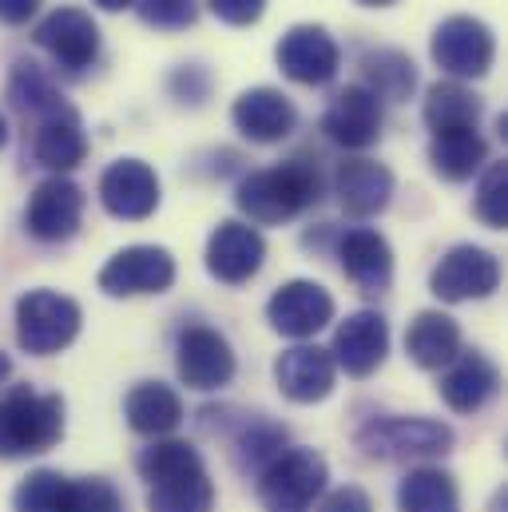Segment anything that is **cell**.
<instances>
[{"label": "cell", "mask_w": 508, "mask_h": 512, "mask_svg": "<svg viewBox=\"0 0 508 512\" xmlns=\"http://www.w3.org/2000/svg\"><path fill=\"white\" fill-rule=\"evenodd\" d=\"M64 437V401L60 393H36L12 385L0 397V457H36Z\"/></svg>", "instance_id": "3957f363"}, {"label": "cell", "mask_w": 508, "mask_h": 512, "mask_svg": "<svg viewBox=\"0 0 508 512\" xmlns=\"http://www.w3.org/2000/svg\"><path fill=\"white\" fill-rule=\"evenodd\" d=\"M96 8H104V12H124V8H131L135 0H92Z\"/></svg>", "instance_id": "ab89813d"}, {"label": "cell", "mask_w": 508, "mask_h": 512, "mask_svg": "<svg viewBox=\"0 0 508 512\" xmlns=\"http://www.w3.org/2000/svg\"><path fill=\"white\" fill-rule=\"evenodd\" d=\"M80 322V306L60 290H28L16 302V342L36 358L68 350L80 334Z\"/></svg>", "instance_id": "8992f818"}, {"label": "cell", "mask_w": 508, "mask_h": 512, "mask_svg": "<svg viewBox=\"0 0 508 512\" xmlns=\"http://www.w3.org/2000/svg\"><path fill=\"white\" fill-rule=\"evenodd\" d=\"M358 4H366V8H385V4H393V0H358Z\"/></svg>", "instance_id": "60d3db41"}, {"label": "cell", "mask_w": 508, "mask_h": 512, "mask_svg": "<svg viewBox=\"0 0 508 512\" xmlns=\"http://www.w3.org/2000/svg\"><path fill=\"white\" fill-rule=\"evenodd\" d=\"M235 128L243 131L251 143H282L290 131L298 128L294 104L278 88H251L235 100L231 108Z\"/></svg>", "instance_id": "603a6c76"}, {"label": "cell", "mask_w": 508, "mask_h": 512, "mask_svg": "<svg viewBox=\"0 0 508 512\" xmlns=\"http://www.w3.org/2000/svg\"><path fill=\"white\" fill-rule=\"evenodd\" d=\"M318 191H322L318 171L306 159H290L266 171H251L239 183L235 203L254 227H278L302 215L310 203H318Z\"/></svg>", "instance_id": "7a4b0ae2"}, {"label": "cell", "mask_w": 508, "mask_h": 512, "mask_svg": "<svg viewBox=\"0 0 508 512\" xmlns=\"http://www.w3.org/2000/svg\"><path fill=\"white\" fill-rule=\"evenodd\" d=\"M135 469L147 481V512H215V485L195 445L151 441Z\"/></svg>", "instance_id": "6da1fadb"}, {"label": "cell", "mask_w": 508, "mask_h": 512, "mask_svg": "<svg viewBox=\"0 0 508 512\" xmlns=\"http://www.w3.org/2000/svg\"><path fill=\"white\" fill-rule=\"evenodd\" d=\"M338 258H342L346 278L358 286V294L378 298V294L389 290V282H393V251H389L381 231H374V227L346 231L342 243H338Z\"/></svg>", "instance_id": "44dd1931"}, {"label": "cell", "mask_w": 508, "mask_h": 512, "mask_svg": "<svg viewBox=\"0 0 508 512\" xmlns=\"http://www.w3.org/2000/svg\"><path fill=\"white\" fill-rule=\"evenodd\" d=\"M100 203L112 219L143 223L159 207V175L143 159H116L100 175Z\"/></svg>", "instance_id": "9a60e30c"}, {"label": "cell", "mask_w": 508, "mask_h": 512, "mask_svg": "<svg viewBox=\"0 0 508 512\" xmlns=\"http://www.w3.org/2000/svg\"><path fill=\"white\" fill-rule=\"evenodd\" d=\"M8 104H12L20 116H32L36 124L68 108L64 96L56 92V84H52V80L44 76V68L32 64V60H16V64H12V76H8Z\"/></svg>", "instance_id": "f546056e"}, {"label": "cell", "mask_w": 508, "mask_h": 512, "mask_svg": "<svg viewBox=\"0 0 508 512\" xmlns=\"http://www.w3.org/2000/svg\"><path fill=\"white\" fill-rule=\"evenodd\" d=\"M497 389H501L497 366H493L485 354H477V350H461V354L445 366V374H441V382H437L441 401H445L453 413H477V409H485V405L497 397Z\"/></svg>", "instance_id": "7402d4cb"}, {"label": "cell", "mask_w": 508, "mask_h": 512, "mask_svg": "<svg viewBox=\"0 0 508 512\" xmlns=\"http://www.w3.org/2000/svg\"><path fill=\"white\" fill-rule=\"evenodd\" d=\"M489 163V143L477 131H445L429 143V167L445 183H465Z\"/></svg>", "instance_id": "f1b7e54d"}, {"label": "cell", "mask_w": 508, "mask_h": 512, "mask_svg": "<svg viewBox=\"0 0 508 512\" xmlns=\"http://www.w3.org/2000/svg\"><path fill=\"white\" fill-rule=\"evenodd\" d=\"M433 60L441 72H449L453 80H477L493 68L497 60V40L493 28L477 16H449L437 24L433 44H429Z\"/></svg>", "instance_id": "52a82bcc"}, {"label": "cell", "mask_w": 508, "mask_h": 512, "mask_svg": "<svg viewBox=\"0 0 508 512\" xmlns=\"http://www.w3.org/2000/svg\"><path fill=\"white\" fill-rule=\"evenodd\" d=\"M362 76H366V92H374L381 100H389V104H401V100H409L413 96V88H417V64L405 56V52H397V48H381V52H370L366 60H362Z\"/></svg>", "instance_id": "4dcf8cb0"}, {"label": "cell", "mask_w": 508, "mask_h": 512, "mask_svg": "<svg viewBox=\"0 0 508 512\" xmlns=\"http://www.w3.org/2000/svg\"><path fill=\"white\" fill-rule=\"evenodd\" d=\"M358 449L370 461H429L453 449V429L433 417H374L358 429Z\"/></svg>", "instance_id": "277c9868"}, {"label": "cell", "mask_w": 508, "mask_h": 512, "mask_svg": "<svg viewBox=\"0 0 508 512\" xmlns=\"http://www.w3.org/2000/svg\"><path fill=\"white\" fill-rule=\"evenodd\" d=\"M207 8H211L223 24L247 28V24H254V20L266 12V0H207Z\"/></svg>", "instance_id": "8d00e7d4"}, {"label": "cell", "mask_w": 508, "mask_h": 512, "mask_svg": "<svg viewBox=\"0 0 508 512\" xmlns=\"http://www.w3.org/2000/svg\"><path fill=\"white\" fill-rule=\"evenodd\" d=\"M4 139H8V124H4V116H0V147H4Z\"/></svg>", "instance_id": "b9f144b4"}, {"label": "cell", "mask_w": 508, "mask_h": 512, "mask_svg": "<svg viewBox=\"0 0 508 512\" xmlns=\"http://www.w3.org/2000/svg\"><path fill=\"white\" fill-rule=\"evenodd\" d=\"M266 318L282 338L306 342L318 330H326L334 322V298L326 286L310 282V278H294L286 286H278L266 302Z\"/></svg>", "instance_id": "9c48e42d"}, {"label": "cell", "mask_w": 508, "mask_h": 512, "mask_svg": "<svg viewBox=\"0 0 508 512\" xmlns=\"http://www.w3.org/2000/svg\"><path fill=\"white\" fill-rule=\"evenodd\" d=\"M274 60H278V68H282L286 80L306 84V88L330 84L338 76V68H342V52H338L334 36L326 28H318V24H294L278 40Z\"/></svg>", "instance_id": "ba28073f"}, {"label": "cell", "mask_w": 508, "mask_h": 512, "mask_svg": "<svg viewBox=\"0 0 508 512\" xmlns=\"http://www.w3.org/2000/svg\"><path fill=\"white\" fill-rule=\"evenodd\" d=\"M175 370L187 389H199V393H215L223 385H231L235 378V350L231 342L211 330V326H191L179 334V346H175Z\"/></svg>", "instance_id": "30bf717a"}, {"label": "cell", "mask_w": 508, "mask_h": 512, "mask_svg": "<svg viewBox=\"0 0 508 512\" xmlns=\"http://www.w3.org/2000/svg\"><path fill=\"white\" fill-rule=\"evenodd\" d=\"M501 286V262L485 247H453L429 274V290L441 302H473V298H489Z\"/></svg>", "instance_id": "8fae6325"}, {"label": "cell", "mask_w": 508, "mask_h": 512, "mask_svg": "<svg viewBox=\"0 0 508 512\" xmlns=\"http://www.w3.org/2000/svg\"><path fill=\"white\" fill-rule=\"evenodd\" d=\"M397 512H461L457 481L437 465H417L397 485Z\"/></svg>", "instance_id": "83f0119b"}, {"label": "cell", "mask_w": 508, "mask_h": 512, "mask_svg": "<svg viewBox=\"0 0 508 512\" xmlns=\"http://www.w3.org/2000/svg\"><path fill=\"white\" fill-rule=\"evenodd\" d=\"M330 469L314 449H286L258 473V501L266 512H310L326 493Z\"/></svg>", "instance_id": "5b68a950"}, {"label": "cell", "mask_w": 508, "mask_h": 512, "mask_svg": "<svg viewBox=\"0 0 508 512\" xmlns=\"http://www.w3.org/2000/svg\"><path fill=\"white\" fill-rule=\"evenodd\" d=\"M64 512H124V501L104 477H84V481H68Z\"/></svg>", "instance_id": "836d02e7"}, {"label": "cell", "mask_w": 508, "mask_h": 512, "mask_svg": "<svg viewBox=\"0 0 508 512\" xmlns=\"http://www.w3.org/2000/svg\"><path fill=\"white\" fill-rule=\"evenodd\" d=\"M334 195L350 219H374L393 199V171L366 155L342 159L334 175Z\"/></svg>", "instance_id": "ffe728a7"}, {"label": "cell", "mask_w": 508, "mask_h": 512, "mask_svg": "<svg viewBox=\"0 0 508 512\" xmlns=\"http://www.w3.org/2000/svg\"><path fill=\"white\" fill-rule=\"evenodd\" d=\"M389 354V326L378 310H358L334 330V366L350 378H370Z\"/></svg>", "instance_id": "e0dca14e"}, {"label": "cell", "mask_w": 508, "mask_h": 512, "mask_svg": "<svg viewBox=\"0 0 508 512\" xmlns=\"http://www.w3.org/2000/svg\"><path fill=\"white\" fill-rule=\"evenodd\" d=\"M143 24L151 28H163V32H179V28H191L195 16H199V4L195 0H135Z\"/></svg>", "instance_id": "d590c367"}, {"label": "cell", "mask_w": 508, "mask_h": 512, "mask_svg": "<svg viewBox=\"0 0 508 512\" xmlns=\"http://www.w3.org/2000/svg\"><path fill=\"white\" fill-rule=\"evenodd\" d=\"M36 44L64 68V72H84L100 56V28L84 8H52L36 24Z\"/></svg>", "instance_id": "7c38bea8"}, {"label": "cell", "mask_w": 508, "mask_h": 512, "mask_svg": "<svg viewBox=\"0 0 508 512\" xmlns=\"http://www.w3.org/2000/svg\"><path fill=\"white\" fill-rule=\"evenodd\" d=\"M274 382L290 401L314 405V401H326L334 393L338 366H334L330 350H322V346H290L274 362Z\"/></svg>", "instance_id": "ac0fdd59"}, {"label": "cell", "mask_w": 508, "mask_h": 512, "mask_svg": "<svg viewBox=\"0 0 508 512\" xmlns=\"http://www.w3.org/2000/svg\"><path fill=\"white\" fill-rule=\"evenodd\" d=\"M127 425L143 437H167L183 421V401L171 385L163 382H139L124 401Z\"/></svg>", "instance_id": "484cf974"}, {"label": "cell", "mask_w": 508, "mask_h": 512, "mask_svg": "<svg viewBox=\"0 0 508 512\" xmlns=\"http://www.w3.org/2000/svg\"><path fill=\"white\" fill-rule=\"evenodd\" d=\"M64 497H68V477L56 469H36L28 473L16 493H12V509L16 512H64Z\"/></svg>", "instance_id": "1f68e13d"}, {"label": "cell", "mask_w": 508, "mask_h": 512, "mask_svg": "<svg viewBox=\"0 0 508 512\" xmlns=\"http://www.w3.org/2000/svg\"><path fill=\"white\" fill-rule=\"evenodd\" d=\"M262 262H266V243H262V235L254 231L251 223L227 219V223H219L211 231V239H207V270H211V278H219L227 286H243L262 270Z\"/></svg>", "instance_id": "2e32d148"}, {"label": "cell", "mask_w": 508, "mask_h": 512, "mask_svg": "<svg viewBox=\"0 0 508 512\" xmlns=\"http://www.w3.org/2000/svg\"><path fill=\"white\" fill-rule=\"evenodd\" d=\"M40 8V0H0V24H24L32 12Z\"/></svg>", "instance_id": "f35d334b"}, {"label": "cell", "mask_w": 508, "mask_h": 512, "mask_svg": "<svg viewBox=\"0 0 508 512\" xmlns=\"http://www.w3.org/2000/svg\"><path fill=\"white\" fill-rule=\"evenodd\" d=\"M322 131L346 147V151H366L374 147L381 135V104L374 92H366L362 84H350L346 92H338L322 116Z\"/></svg>", "instance_id": "d6986e66"}, {"label": "cell", "mask_w": 508, "mask_h": 512, "mask_svg": "<svg viewBox=\"0 0 508 512\" xmlns=\"http://www.w3.org/2000/svg\"><path fill=\"white\" fill-rule=\"evenodd\" d=\"M175 282V258L163 247H124L100 270V290L112 298L163 294Z\"/></svg>", "instance_id": "5bb4252c"}, {"label": "cell", "mask_w": 508, "mask_h": 512, "mask_svg": "<svg viewBox=\"0 0 508 512\" xmlns=\"http://www.w3.org/2000/svg\"><path fill=\"white\" fill-rule=\"evenodd\" d=\"M4 374H8V358L0 354V378H4Z\"/></svg>", "instance_id": "7bdbcfd3"}, {"label": "cell", "mask_w": 508, "mask_h": 512, "mask_svg": "<svg viewBox=\"0 0 508 512\" xmlns=\"http://www.w3.org/2000/svg\"><path fill=\"white\" fill-rule=\"evenodd\" d=\"M239 449H243V457L251 461L254 469L262 473L278 453H286V429H278L270 421H251L243 441H239Z\"/></svg>", "instance_id": "e575fe53"}, {"label": "cell", "mask_w": 508, "mask_h": 512, "mask_svg": "<svg viewBox=\"0 0 508 512\" xmlns=\"http://www.w3.org/2000/svg\"><path fill=\"white\" fill-rule=\"evenodd\" d=\"M88 155V135H84V124L76 116V108H64L48 120L36 124V135H32V159L56 175L80 167Z\"/></svg>", "instance_id": "cb8c5ba5"}, {"label": "cell", "mask_w": 508, "mask_h": 512, "mask_svg": "<svg viewBox=\"0 0 508 512\" xmlns=\"http://www.w3.org/2000/svg\"><path fill=\"white\" fill-rule=\"evenodd\" d=\"M405 354L421 370H445L461 354V326L441 310H421L405 330Z\"/></svg>", "instance_id": "d4e9b609"}, {"label": "cell", "mask_w": 508, "mask_h": 512, "mask_svg": "<svg viewBox=\"0 0 508 512\" xmlns=\"http://www.w3.org/2000/svg\"><path fill=\"white\" fill-rule=\"evenodd\" d=\"M84 223V191L64 179V175H52L44 179L32 199H28V211H24V227L32 239L40 243H68Z\"/></svg>", "instance_id": "4fadbf2b"}, {"label": "cell", "mask_w": 508, "mask_h": 512, "mask_svg": "<svg viewBox=\"0 0 508 512\" xmlns=\"http://www.w3.org/2000/svg\"><path fill=\"white\" fill-rule=\"evenodd\" d=\"M473 211L485 227L493 231H505L508 227V167L505 163H489L485 175H481V187H477V199H473Z\"/></svg>", "instance_id": "d6a6232c"}, {"label": "cell", "mask_w": 508, "mask_h": 512, "mask_svg": "<svg viewBox=\"0 0 508 512\" xmlns=\"http://www.w3.org/2000/svg\"><path fill=\"white\" fill-rule=\"evenodd\" d=\"M318 512H374V501L366 497V489H358V485H342V489H334V493L322 497Z\"/></svg>", "instance_id": "74e56055"}, {"label": "cell", "mask_w": 508, "mask_h": 512, "mask_svg": "<svg viewBox=\"0 0 508 512\" xmlns=\"http://www.w3.org/2000/svg\"><path fill=\"white\" fill-rule=\"evenodd\" d=\"M481 96H473L461 80H437L429 92H425V128L433 135H445V131H477L481 120Z\"/></svg>", "instance_id": "4316f807"}]
</instances>
